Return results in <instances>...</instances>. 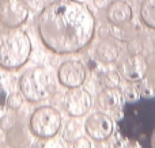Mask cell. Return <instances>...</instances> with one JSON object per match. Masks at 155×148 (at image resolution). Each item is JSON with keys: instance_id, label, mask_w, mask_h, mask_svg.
<instances>
[{"instance_id": "5", "label": "cell", "mask_w": 155, "mask_h": 148, "mask_svg": "<svg viewBox=\"0 0 155 148\" xmlns=\"http://www.w3.org/2000/svg\"><path fill=\"white\" fill-rule=\"evenodd\" d=\"M29 19V5L25 0H0V24L16 29Z\"/></svg>"}, {"instance_id": "3", "label": "cell", "mask_w": 155, "mask_h": 148, "mask_svg": "<svg viewBox=\"0 0 155 148\" xmlns=\"http://www.w3.org/2000/svg\"><path fill=\"white\" fill-rule=\"evenodd\" d=\"M19 90L29 102H41L54 92L53 79L45 68H30L19 79Z\"/></svg>"}, {"instance_id": "17", "label": "cell", "mask_w": 155, "mask_h": 148, "mask_svg": "<svg viewBox=\"0 0 155 148\" xmlns=\"http://www.w3.org/2000/svg\"><path fill=\"white\" fill-rule=\"evenodd\" d=\"M109 33L112 37H114L116 40L120 41H129L131 38H134V34H131L127 30L125 24H123V26H110Z\"/></svg>"}, {"instance_id": "23", "label": "cell", "mask_w": 155, "mask_h": 148, "mask_svg": "<svg viewBox=\"0 0 155 148\" xmlns=\"http://www.w3.org/2000/svg\"><path fill=\"white\" fill-rule=\"evenodd\" d=\"M53 139V137H52ZM52 139H46L45 144H44L42 148H59V144H57V141L52 140Z\"/></svg>"}, {"instance_id": "11", "label": "cell", "mask_w": 155, "mask_h": 148, "mask_svg": "<svg viewBox=\"0 0 155 148\" xmlns=\"http://www.w3.org/2000/svg\"><path fill=\"white\" fill-rule=\"evenodd\" d=\"M105 16L112 26H123L132 21L134 10L125 0H112L105 10Z\"/></svg>"}, {"instance_id": "1", "label": "cell", "mask_w": 155, "mask_h": 148, "mask_svg": "<svg viewBox=\"0 0 155 148\" xmlns=\"http://www.w3.org/2000/svg\"><path fill=\"white\" fill-rule=\"evenodd\" d=\"M37 31L46 49L56 54L82 52L95 34V18L78 0H52L38 14Z\"/></svg>"}, {"instance_id": "16", "label": "cell", "mask_w": 155, "mask_h": 148, "mask_svg": "<svg viewBox=\"0 0 155 148\" xmlns=\"http://www.w3.org/2000/svg\"><path fill=\"white\" fill-rule=\"evenodd\" d=\"M121 82V76L117 71H107L102 76V86L105 88H118Z\"/></svg>"}, {"instance_id": "22", "label": "cell", "mask_w": 155, "mask_h": 148, "mask_svg": "<svg viewBox=\"0 0 155 148\" xmlns=\"http://www.w3.org/2000/svg\"><path fill=\"white\" fill-rule=\"evenodd\" d=\"M94 5H95L98 10H102V8H106L107 4H109V0H93Z\"/></svg>"}, {"instance_id": "4", "label": "cell", "mask_w": 155, "mask_h": 148, "mask_svg": "<svg viewBox=\"0 0 155 148\" xmlns=\"http://www.w3.org/2000/svg\"><path fill=\"white\" fill-rule=\"evenodd\" d=\"M29 128L30 132L41 140L52 139L61 128V114L52 106H41L31 113Z\"/></svg>"}, {"instance_id": "24", "label": "cell", "mask_w": 155, "mask_h": 148, "mask_svg": "<svg viewBox=\"0 0 155 148\" xmlns=\"http://www.w3.org/2000/svg\"><path fill=\"white\" fill-rule=\"evenodd\" d=\"M151 146H153V148H155V128H154L153 133H151Z\"/></svg>"}, {"instance_id": "2", "label": "cell", "mask_w": 155, "mask_h": 148, "mask_svg": "<svg viewBox=\"0 0 155 148\" xmlns=\"http://www.w3.org/2000/svg\"><path fill=\"white\" fill-rule=\"evenodd\" d=\"M31 41L21 27L0 33V68L16 71L22 68L31 54Z\"/></svg>"}, {"instance_id": "19", "label": "cell", "mask_w": 155, "mask_h": 148, "mask_svg": "<svg viewBox=\"0 0 155 148\" xmlns=\"http://www.w3.org/2000/svg\"><path fill=\"white\" fill-rule=\"evenodd\" d=\"M127 43H128V52L129 53L140 54L143 52V49H144V43H143V41L137 37L131 38L129 41H127Z\"/></svg>"}, {"instance_id": "14", "label": "cell", "mask_w": 155, "mask_h": 148, "mask_svg": "<svg viewBox=\"0 0 155 148\" xmlns=\"http://www.w3.org/2000/svg\"><path fill=\"white\" fill-rule=\"evenodd\" d=\"M142 23L151 30H155V0H143L139 7Z\"/></svg>"}, {"instance_id": "15", "label": "cell", "mask_w": 155, "mask_h": 148, "mask_svg": "<svg viewBox=\"0 0 155 148\" xmlns=\"http://www.w3.org/2000/svg\"><path fill=\"white\" fill-rule=\"evenodd\" d=\"M79 133H80V125L74 120H71V121L67 122V125L63 129V139L65 141H72L74 143L79 137Z\"/></svg>"}, {"instance_id": "10", "label": "cell", "mask_w": 155, "mask_h": 148, "mask_svg": "<svg viewBox=\"0 0 155 148\" xmlns=\"http://www.w3.org/2000/svg\"><path fill=\"white\" fill-rule=\"evenodd\" d=\"M87 78V69L78 60H68L59 67L57 79L60 84L67 88H76L84 83Z\"/></svg>"}, {"instance_id": "9", "label": "cell", "mask_w": 155, "mask_h": 148, "mask_svg": "<svg viewBox=\"0 0 155 148\" xmlns=\"http://www.w3.org/2000/svg\"><path fill=\"white\" fill-rule=\"evenodd\" d=\"M63 102H64L63 105H64L65 111L70 117H82L88 113V110L93 106V97L84 88L76 87L67 91Z\"/></svg>"}, {"instance_id": "12", "label": "cell", "mask_w": 155, "mask_h": 148, "mask_svg": "<svg viewBox=\"0 0 155 148\" xmlns=\"http://www.w3.org/2000/svg\"><path fill=\"white\" fill-rule=\"evenodd\" d=\"M95 53L99 61L105 63V64H110V63L117 61V59L120 57V46L117 45L116 41L110 40V38H104L97 45Z\"/></svg>"}, {"instance_id": "25", "label": "cell", "mask_w": 155, "mask_h": 148, "mask_svg": "<svg viewBox=\"0 0 155 148\" xmlns=\"http://www.w3.org/2000/svg\"><path fill=\"white\" fill-rule=\"evenodd\" d=\"M153 45H154V49H155V35H154V40H153Z\"/></svg>"}, {"instance_id": "20", "label": "cell", "mask_w": 155, "mask_h": 148, "mask_svg": "<svg viewBox=\"0 0 155 148\" xmlns=\"http://www.w3.org/2000/svg\"><path fill=\"white\" fill-rule=\"evenodd\" d=\"M123 97L127 102H137V101L140 99V92L137 91L136 88H134V87H128V88L124 91Z\"/></svg>"}, {"instance_id": "18", "label": "cell", "mask_w": 155, "mask_h": 148, "mask_svg": "<svg viewBox=\"0 0 155 148\" xmlns=\"http://www.w3.org/2000/svg\"><path fill=\"white\" fill-rule=\"evenodd\" d=\"M5 102H7V106L11 110H18V109H21L22 105H23V95L18 94V92H12V94L8 95Z\"/></svg>"}, {"instance_id": "8", "label": "cell", "mask_w": 155, "mask_h": 148, "mask_svg": "<svg viewBox=\"0 0 155 148\" xmlns=\"http://www.w3.org/2000/svg\"><path fill=\"white\" fill-rule=\"evenodd\" d=\"M84 130L93 140L105 141L112 137L114 130V122L107 114L94 111L88 114L84 121Z\"/></svg>"}, {"instance_id": "13", "label": "cell", "mask_w": 155, "mask_h": 148, "mask_svg": "<svg viewBox=\"0 0 155 148\" xmlns=\"http://www.w3.org/2000/svg\"><path fill=\"white\" fill-rule=\"evenodd\" d=\"M123 99V94L117 88H105L97 97V105L102 110H113L121 105Z\"/></svg>"}, {"instance_id": "6", "label": "cell", "mask_w": 155, "mask_h": 148, "mask_svg": "<svg viewBox=\"0 0 155 148\" xmlns=\"http://www.w3.org/2000/svg\"><path fill=\"white\" fill-rule=\"evenodd\" d=\"M148 63L142 54L127 53L117 63V72L124 80L129 83H137L147 75Z\"/></svg>"}, {"instance_id": "21", "label": "cell", "mask_w": 155, "mask_h": 148, "mask_svg": "<svg viewBox=\"0 0 155 148\" xmlns=\"http://www.w3.org/2000/svg\"><path fill=\"white\" fill-rule=\"evenodd\" d=\"M91 146H93L91 141L87 137H83V136H79L74 141V148H91Z\"/></svg>"}, {"instance_id": "7", "label": "cell", "mask_w": 155, "mask_h": 148, "mask_svg": "<svg viewBox=\"0 0 155 148\" xmlns=\"http://www.w3.org/2000/svg\"><path fill=\"white\" fill-rule=\"evenodd\" d=\"M5 132V143L11 148H26L30 144V128H27L21 120L11 116L3 117L0 122Z\"/></svg>"}]
</instances>
